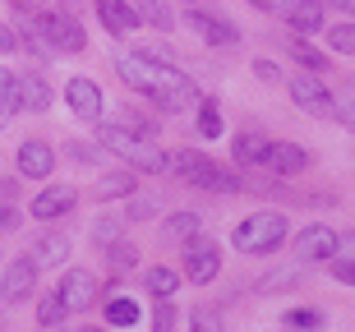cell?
Returning <instances> with one entry per match:
<instances>
[{
	"label": "cell",
	"instance_id": "9c48e42d",
	"mask_svg": "<svg viewBox=\"0 0 355 332\" xmlns=\"http://www.w3.org/2000/svg\"><path fill=\"white\" fill-rule=\"evenodd\" d=\"M184 24L194 28L198 42H208V46H236V42H240L236 24H226V19H217V14H208V10H189V14H184Z\"/></svg>",
	"mask_w": 355,
	"mask_h": 332
},
{
	"label": "cell",
	"instance_id": "d6986e66",
	"mask_svg": "<svg viewBox=\"0 0 355 332\" xmlns=\"http://www.w3.org/2000/svg\"><path fill=\"white\" fill-rule=\"evenodd\" d=\"M134 166V171H148V175H162V171H171V157H166V152H162L157 143H153V139H148V143H139L130 152V157H125Z\"/></svg>",
	"mask_w": 355,
	"mask_h": 332
},
{
	"label": "cell",
	"instance_id": "ba28073f",
	"mask_svg": "<svg viewBox=\"0 0 355 332\" xmlns=\"http://www.w3.org/2000/svg\"><path fill=\"white\" fill-rule=\"evenodd\" d=\"M60 300H65L69 314H79V309H88L92 300H97V277H92L88 268H69L65 277H60Z\"/></svg>",
	"mask_w": 355,
	"mask_h": 332
},
{
	"label": "cell",
	"instance_id": "3957f363",
	"mask_svg": "<svg viewBox=\"0 0 355 332\" xmlns=\"http://www.w3.org/2000/svg\"><path fill=\"white\" fill-rule=\"evenodd\" d=\"M286 240V217L282 213H250L245 222L231 231V245L240 254H272Z\"/></svg>",
	"mask_w": 355,
	"mask_h": 332
},
{
	"label": "cell",
	"instance_id": "8fae6325",
	"mask_svg": "<svg viewBox=\"0 0 355 332\" xmlns=\"http://www.w3.org/2000/svg\"><path fill=\"white\" fill-rule=\"evenodd\" d=\"M74 203H79L74 185H46L37 199H33V217H37V222H55V217L74 213Z\"/></svg>",
	"mask_w": 355,
	"mask_h": 332
},
{
	"label": "cell",
	"instance_id": "52a82bcc",
	"mask_svg": "<svg viewBox=\"0 0 355 332\" xmlns=\"http://www.w3.org/2000/svg\"><path fill=\"white\" fill-rule=\"evenodd\" d=\"M33 286H37V259L24 254V259H14V263L5 268V277H0V300H5V305H19V300L33 295Z\"/></svg>",
	"mask_w": 355,
	"mask_h": 332
},
{
	"label": "cell",
	"instance_id": "484cf974",
	"mask_svg": "<svg viewBox=\"0 0 355 332\" xmlns=\"http://www.w3.org/2000/svg\"><path fill=\"white\" fill-rule=\"evenodd\" d=\"M134 194V171H106L97 180V199H125Z\"/></svg>",
	"mask_w": 355,
	"mask_h": 332
},
{
	"label": "cell",
	"instance_id": "8d00e7d4",
	"mask_svg": "<svg viewBox=\"0 0 355 332\" xmlns=\"http://www.w3.org/2000/svg\"><path fill=\"white\" fill-rule=\"evenodd\" d=\"M337 120H342L346 130L355 134V83L346 88V97H342V102H337Z\"/></svg>",
	"mask_w": 355,
	"mask_h": 332
},
{
	"label": "cell",
	"instance_id": "30bf717a",
	"mask_svg": "<svg viewBox=\"0 0 355 332\" xmlns=\"http://www.w3.org/2000/svg\"><path fill=\"white\" fill-rule=\"evenodd\" d=\"M332 245H337V231L332 226H304L300 236H295V259L300 263H328Z\"/></svg>",
	"mask_w": 355,
	"mask_h": 332
},
{
	"label": "cell",
	"instance_id": "d6a6232c",
	"mask_svg": "<svg viewBox=\"0 0 355 332\" xmlns=\"http://www.w3.org/2000/svg\"><path fill=\"white\" fill-rule=\"evenodd\" d=\"M328 46H332L337 55H355V19H351V24L328 28Z\"/></svg>",
	"mask_w": 355,
	"mask_h": 332
},
{
	"label": "cell",
	"instance_id": "e575fe53",
	"mask_svg": "<svg viewBox=\"0 0 355 332\" xmlns=\"http://www.w3.org/2000/svg\"><path fill=\"white\" fill-rule=\"evenodd\" d=\"M120 226H125V222H116V217H102V222L92 226V240H97V245H116V240H120Z\"/></svg>",
	"mask_w": 355,
	"mask_h": 332
},
{
	"label": "cell",
	"instance_id": "83f0119b",
	"mask_svg": "<svg viewBox=\"0 0 355 332\" xmlns=\"http://www.w3.org/2000/svg\"><path fill=\"white\" fill-rule=\"evenodd\" d=\"M198 134L203 139H222V107L212 97H198Z\"/></svg>",
	"mask_w": 355,
	"mask_h": 332
},
{
	"label": "cell",
	"instance_id": "b9f144b4",
	"mask_svg": "<svg viewBox=\"0 0 355 332\" xmlns=\"http://www.w3.org/2000/svg\"><path fill=\"white\" fill-rule=\"evenodd\" d=\"M65 152H69V161H79V166H88V161H92V157H97V152H92V148H88V143H69V148H65Z\"/></svg>",
	"mask_w": 355,
	"mask_h": 332
},
{
	"label": "cell",
	"instance_id": "5b68a950",
	"mask_svg": "<svg viewBox=\"0 0 355 332\" xmlns=\"http://www.w3.org/2000/svg\"><path fill=\"white\" fill-rule=\"evenodd\" d=\"M291 97H295V107L304 116H318V120H337V97L323 88L318 74H295L291 79Z\"/></svg>",
	"mask_w": 355,
	"mask_h": 332
},
{
	"label": "cell",
	"instance_id": "d4e9b609",
	"mask_svg": "<svg viewBox=\"0 0 355 332\" xmlns=\"http://www.w3.org/2000/svg\"><path fill=\"white\" fill-rule=\"evenodd\" d=\"M139 319H144V314H139V305H134L130 295H111V300H106V323H116V328H134Z\"/></svg>",
	"mask_w": 355,
	"mask_h": 332
},
{
	"label": "cell",
	"instance_id": "7bdbcfd3",
	"mask_svg": "<svg viewBox=\"0 0 355 332\" xmlns=\"http://www.w3.org/2000/svg\"><path fill=\"white\" fill-rule=\"evenodd\" d=\"M14 46H19V37H14V33H10V28H5V24H0V51H5V55H10V51H14Z\"/></svg>",
	"mask_w": 355,
	"mask_h": 332
},
{
	"label": "cell",
	"instance_id": "f35d334b",
	"mask_svg": "<svg viewBox=\"0 0 355 332\" xmlns=\"http://www.w3.org/2000/svg\"><path fill=\"white\" fill-rule=\"evenodd\" d=\"M332 259H355V231L337 236V245H332Z\"/></svg>",
	"mask_w": 355,
	"mask_h": 332
},
{
	"label": "cell",
	"instance_id": "4316f807",
	"mask_svg": "<svg viewBox=\"0 0 355 332\" xmlns=\"http://www.w3.org/2000/svg\"><path fill=\"white\" fill-rule=\"evenodd\" d=\"M111 125H125V130L144 134V139H153V134H157V120L144 116V111H134V107H120L116 116H111Z\"/></svg>",
	"mask_w": 355,
	"mask_h": 332
},
{
	"label": "cell",
	"instance_id": "7402d4cb",
	"mask_svg": "<svg viewBox=\"0 0 355 332\" xmlns=\"http://www.w3.org/2000/svg\"><path fill=\"white\" fill-rule=\"evenodd\" d=\"M19 111H24L19 107V74H14V69H0V130H5Z\"/></svg>",
	"mask_w": 355,
	"mask_h": 332
},
{
	"label": "cell",
	"instance_id": "8992f818",
	"mask_svg": "<svg viewBox=\"0 0 355 332\" xmlns=\"http://www.w3.org/2000/svg\"><path fill=\"white\" fill-rule=\"evenodd\" d=\"M217 272H222V250H217L212 240L194 236V240H189V250H184V272H180V277L194 281V286H208Z\"/></svg>",
	"mask_w": 355,
	"mask_h": 332
},
{
	"label": "cell",
	"instance_id": "9a60e30c",
	"mask_svg": "<svg viewBox=\"0 0 355 332\" xmlns=\"http://www.w3.org/2000/svg\"><path fill=\"white\" fill-rule=\"evenodd\" d=\"M282 19L291 24V33L309 37V33L323 28V5H314V0H286V5H282Z\"/></svg>",
	"mask_w": 355,
	"mask_h": 332
},
{
	"label": "cell",
	"instance_id": "7a4b0ae2",
	"mask_svg": "<svg viewBox=\"0 0 355 332\" xmlns=\"http://www.w3.org/2000/svg\"><path fill=\"white\" fill-rule=\"evenodd\" d=\"M171 171L180 175L184 185L208 189V194H245V180H240L231 166L212 161L208 152H175V157H171Z\"/></svg>",
	"mask_w": 355,
	"mask_h": 332
},
{
	"label": "cell",
	"instance_id": "7c38bea8",
	"mask_svg": "<svg viewBox=\"0 0 355 332\" xmlns=\"http://www.w3.org/2000/svg\"><path fill=\"white\" fill-rule=\"evenodd\" d=\"M65 102H69V111L74 116H83V120H102V88L92 79H69L65 83Z\"/></svg>",
	"mask_w": 355,
	"mask_h": 332
},
{
	"label": "cell",
	"instance_id": "4fadbf2b",
	"mask_svg": "<svg viewBox=\"0 0 355 332\" xmlns=\"http://www.w3.org/2000/svg\"><path fill=\"white\" fill-rule=\"evenodd\" d=\"M309 161H314V157H309L300 143H268L263 148V166L277 171V175H295V171H304Z\"/></svg>",
	"mask_w": 355,
	"mask_h": 332
},
{
	"label": "cell",
	"instance_id": "44dd1931",
	"mask_svg": "<svg viewBox=\"0 0 355 332\" xmlns=\"http://www.w3.org/2000/svg\"><path fill=\"white\" fill-rule=\"evenodd\" d=\"M263 148H268L263 134L245 130V134H236V139H231V157H236L240 166H254V161H263Z\"/></svg>",
	"mask_w": 355,
	"mask_h": 332
},
{
	"label": "cell",
	"instance_id": "1f68e13d",
	"mask_svg": "<svg viewBox=\"0 0 355 332\" xmlns=\"http://www.w3.org/2000/svg\"><path fill=\"white\" fill-rule=\"evenodd\" d=\"M139 5H144V10H139V19H148L153 28H162V33H171V28H175L171 10H166L162 0H139Z\"/></svg>",
	"mask_w": 355,
	"mask_h": 332
},
{
	"label": "cell",
	"instance_id": "d590c367",
	"mask_svg": "<svg viewBox=\"0 0 355 332\" xmlns=\"http://www.w3.org/2000/svg\"><path fill=\"white\" fill-rule=\"evenodd\" d=\"M19 226V208H14V194L0 189V231H14Z\"/></svg>",
	"mask_w": 355,
	"mask_h": 332
},
{
	"label": "cell",
	"instance_id": "f6af8a7d",
	"mask_svg": "<svg viewBox=\"0 0 355 332\" xmlns=\"http://www.w3.org/2000/svg\"><path fill=\"white\" fill-rule=\"evenodd\" d=\"M245 5H254V10H272V0H245Z\"/></svg>",
	"mask_w": 355,
	"mask_h": 332
},
{
	"label": "cell",
	"instance_id": "ffe728a7",
	"mask_svg": "<svg viewBox=\"0 0 355 332\" xmlns=\"http://www.w3.org/2000/svg\"><path fill=\"white\" fill-rule=\"evenodd\" d=\"M203 231V217L198 213H171L166 226H162V240H171V245H189V240Z\"/></svg>",
	"mask_w": 355,
	"mask_h": 332
},
{
	"label": "cell",
	"instance_id": "e0dca14e",
	"mask_svg": "<svg viewBox=\"0 0 355 332\" xmlns=\"http://www.w3.org/2000/svg\"><path fill=\"white\" fill-rule=\"evenodd\" d=\"M97 143H102L106 152H120V157H130L134 148L148 143V139H144V134H134V130H125V125H111V120H106L102 130H97Z\"/></svg>",
	"mask_w": 355,
	"mask_h": 332
},
{
	"label": "cell",
	"instance_id": "836d02e7",
	"mask_svg": "<svg viewBox=\"0 0 355 332\" xmlns=\"http://www.w3.org/2000/svg\"><path fill=\"white\" fill-rule=\"evenodd\" d=\"M282 323H286V328H323V314H318V309H286V314H282Z\"/></svg>",
	"mask_w": 355,
	"mask_h": 332
},
{
	"label": "cell",
	"instance_id": "603a6c76",
	"mask_svg": "<svg viewBox=\"0 0 355 332\" xmlns=\"http://www.w3.org/2000/svg\"><path fill=\"white\" fill-rule=\"evenodd\" d=\"M144 281H148V291L157 295V300H171L175 295V286H180V272H175V268H148L144 272Z\"/></svg>",
	"mask_w": 355,
	"mask_h": 332
},
{
	"label": "cell",
	"instance_id": "ee69618b",
	"mask_svg": "<svg viewBox=\"0 0 355 332\" xmlns=\"http://www.w3.org/2000/svg\"><path fill=\"white\" fill-rule=\"evenodd\" d=\"M10 5H14V10H24V14H37L46 0H10Z\"/></svg>",
	"mask_w": 355,
	"mask_h": 332
},
{
	"label": "cell",
	"instance_id": "cb8c5ba5",
	"mask_svg": "<svg viewBox=\"0 0 355 332\" xmlns=\"http://www.w3.org/2000/svg\"><path fill=\"white\" fill-rule=\"evenodd\" d=\"M33 259H37V268H55V263H65L69 259V240L65 236H42L37 240V250H33Z\"/></svg>",
	"mask_w": 355,
	"mask_h": 332
},
{
	"label": "cell",
	"instance_id": "f546056e",
	"mask_svg": "<svg viewBox=\"0 0 355 332\" xmlns=\"http://www.w3.org/2000/svg\"><path fill=\"white\" fill-rule=\"evenodd\" d=\"M69 319V309L60 295H46V300H37V323L42 328H60V323Z\"/></svg>",
	"mask_w": 355,
	"mask_h": 332
},
{
	"label": "cell",
	"instance_id": "6da1fadb",
	"mask_svg": "<svg viewBox=\"0 0 355 332\" xmlns=\"http://www.w3.org/2000/svg\"><path fill=\"white\" fill-rule=\"evenodd\" d=\"M116 69H120V79L130 83V88H139V93L153 97L157 111H189L198 102L194 79H184L171 60H148V55L134 51V55H120Z\"/></svg>",
	"mask_w": 355,
	"mask_h": 332
},
{
	"label": "cell",
	"instance_id": "ac0fdd59",
	"mask_svg": "<svg viewBox=\"0 0 355 332\" xmlns=\"http://www.w3.org/2000/svg\"><path fill=\"white\" fill-rule=\"evenodd\" d=\"M19 107L24 111H46L51 107V88H46V79L42 74H19Z\"/></svg>",
	"mask_w": 355,
	"mask_h": 332
},
{
	"label": "cell",
	"instance_id": "2e32d148",
	"mask_svg": "<svg viewBox=\"0 0 355 332\" xmlns=\"http://www.w3.org/2000/svg\"><path fill=\"white\" fill-rule=\"evenodd\" d=\"M97 19H102L106 24V33H134V28L144 24V19H139V10H134V5H125V0H97Z\"/></svg>",
	"mask_w": 355,
	"mask_h": 332
},
{
	"label": "cell",
	"instance_id": "60d3db41",
	"mask_svg": "<svg viewBox=\"0 0 355 332\" xmlns=\"http://www.w3.org/2000/svg\"><path fill=\"white\" fill-rule=\"evenodd\" d=\"M153 328H162V332H166V328H175V309L166 305V300H162V305H157V314H153Z\"/></svg>",
	"mask_w": 355,
	"mask_h": 332
},
{
	"label": "cell",
	"instance_id": "bcb514c9",
	"mask_svg": "<svg viewBox=\"0 0 355 332\" xmlns=\"http://www.w3.org/2000/svg\"><path fill=\"white\" fill-rule=\"evenodd\" d=\"M189 5H194V0H189Z\"/></svg>",
	"mask_w": 355,
	"mask_h": 332
},
{
	"label": "cell",
	"instance_id": "74e56055",
	"mask_svg": "<svg viewBox=\"0 0 355 332\" xmlns=\"http://www.w3.org/2000/svg\"><path fill=\"white\" fill-rule=\"evenodd\" d=\"M328 272L346 286H355V259H328Z\"/></svg>",
	"mask_w": 355,
	"mask_h": 332
},
{
	"label": "cell",
	"instance_id": "f1b7e54d",
	"mask_svg": "<svg viewBox=\"0 0 355 332\" xmlns=\"http://www.w3.org/2000/svg\"><path fill=\"white\" fill-rule=\"evenodd\" d=\"M286 46H291V55H295V60H300L304 69H314V74H318V69H328V55H323V51H314V46H309V42L300 37V33H295V37H291Z\"/></svg>",
	"mask_w": 355,
	"mask_h": 332
},
{
	"label": "cell",
	"instance_id": "4dcf8cb0",
	"mask_svg": "<svg viewBox=\"0 0 355 332\" xmlns=\"http://www.w3.org/2000/svg\"><path fill=\"white\" fill-rule=\"evenodd\" d=\"M106 259H111L116 272H130V268L139 263V250H134L130 240H116V245H106Z\"/></svg>",
	"mask_w": 355,
	"mask_h": 332
},
{
	"label": "cell",
	"instance_id": "5bb4252c",
	"mask_svg": "<svg viewBox=\"0 0 355 332\" xmlns=\"http://www.w3.org/2000/svg\"><path fill=\"white\" fill-rule=\"evenodd\" d=\"M55 166V152L42 139H28L24 148H19V175H28V180H46Z\"/></svg>",
	"mask_w": 355,
	"mask_h": 332
},
{
	"label": "cell",
	"instance_id": "277c9868",
	"mask_svg": "<svg viewBox=\"0 0 355 332\" xmlns=\"http://www.w3.org/2000/svg\"><path fill=\"white\" fill-rule=\"evenodd\" d=\"M33 33H37L42 42H51V51H60V55H74V51H83V46H88L83 24L74 19V14H60V10L42 14L37 24H33Z\"/></svg>",
	"mask_w": 355,
	"mask_h": 332
},
{
	"label": "cell",
	"instance_id": "ab89813d",
	"mask_svg": "<svg viewBox=\"0 0 355 332\" xmlns=\"http://www.w3.org/2000/svg\"><path fill=\"white\" fill-rule=\"evenodd\" d=\"M254 79H259V83H277L282 74H277V65H272V60H254Z\"/></svg>",
	"mask_w": 355,
	"mask_h": 332
}]
</instances>
